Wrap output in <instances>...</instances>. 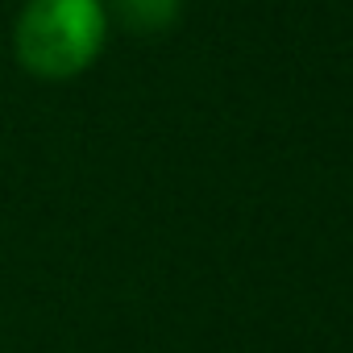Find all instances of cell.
<instances>
[{
  "label": "cell",
  "instance_id": "cell-2",
  "mask_svg": "<svg viewBox=\"0 0 353 353\" xmlns=\"http://www.w3.org/2000/svg\"><path fill=\"white\" fill-rule=\"evenodd\" d=\"M108 21L125 26L129 34H166L183 17V0H104Z\"/></svg>",
  "mask_w": 353,
  "mask_h": 353
},
{
  "label": "cell",
  "instance_id": "cell-1",
  "mask_svg": "<svg viewBox=\"0 0 353 353\" xmlns=\"http://www.w3.org/2000/svg\"><path fill=\"white\" fill-rule=\"evenodd\" d=\"M104 0H26L13 21V59L34 79H75L96 67L108 42Z\"/></svg>",
  "mask_w": 353,
  "mask_h": 353
}]
</instances>
